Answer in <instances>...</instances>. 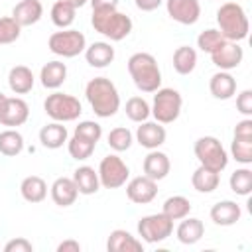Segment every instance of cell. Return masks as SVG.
<instances>
[{"instance_id": "1", "label": "cell", "mask_w": 252, "mask_h": 252, "mask_svg": "<svg viewBox=\"0 0 252 252\" xmlns=\"http://www.w3.org/2000/svg\"><path fill=\"white\" fill-rule=\"evenodd\" d=\"M85 96L98 118H110L120 108V94L114 83L106 77H94L85 87Z\"/></svg>"}, {"instance_id": "2", "label": "cell", "mask_w": 252, "mask_h": 252, "mask_svg": "<svg viewBox=\"0 0 252 252\" xmlns=\"http://www.w3.org/2000/svg\"><path fill=\"white\" fill-rule=\"evenodd\" d=\"M128 73L142 93H156L161 87V71L152 53L138 51L128 59Z\"/></svg>"}, {"instance_id": "3", "label": "cell", "mask_w": 252, "mask_h": 252, "mask_svg": "<svg viewBox=\"0 0 252 252\" xmlns=\"http://www.w3.org/2000/svg\"><path fill=\"white\" fill-rule=\"evenodd\" d=\"M217 24L219 32L228 41H242L248 37L250 24L244 8L238 2H224L217 10Z\"/></svg>"}, {"instance_id": "4", "label": "cell", "mask_w": 252, "mask_h": 252, "mask_svg": "<svg viewBox=\"0 0 252 252\" xmlns=\"http://www.w3.org/2000/svg\"><path fill=\"white\" fill-rule=\"evenodd\" d=\"M91 24H93L94 32H98L100 35L108 37L110 41H120V39L128 37L130 32H132V20H130V16L118 12L116 8L93 10Z\"/></svg>"}, {"instance_id": "5", "label": "cell", "mask_w": 252, "mask_h": 252, "mask_svg": "<svg viewBox=\"0 0 252 252\" xmlns=\"http://www.w3.org/2000/svg\"><path fill=\"white\" fill-rule=\"evenodd\" d=\"M181 106H183V98L179 94V91L175 89H158L154 94V102L150 106L152 116L156 118V122L159 124H171L179 118L181 114Z\"/></svg>"}, {"instance_id": "6", "label": "cell", "mask_w": 252, "mask_h": 252, "mask_svg": "<svg viewBox=\"0 0 252 252\" xmlns=\"http://www.w3.org/2000/svg\"><path fill=\"white\" fill-rule=\"evenodd\" d=\"M195 158L199 159V165L209 167L217 173H220L228 165V154L215 136H201L193 146Z\"/></svg>"}, {"instance_id": "7", "label": "cell", "mask_w": 252, "mask_h": 252, "mask_svg": "<svg viewBox=\"0 0 252 252\" xmlns=\"http://www.w3.org/2000/svg\"><path fill=\"white\" fill-rule=\"evenodd\" d=\"M43 110L55 122H73L81 116L83 106H81L79 98H75L73 94L51 93V94H47V98L43 102Z\"/></svg>"}, {"instance_id": "8", "label": "cell", "mask_w": 252, "mask_h": 252, "mask_svg": "<svg viewBox=\"0 0 252 252\" xmlns=\"http://www.w3.org/2000/svg\"><path fill=\"white\" fill-rule=\"evenodd\" d=\"M47 47L51 53L59 55V57H77L79 53L85 51L87 47V37L79 32V30H61V32H53L49 35Z\"/></svg>"}, {"instance_id": "9", "label": "cell", "mask_w": 252, "mask_h": 252, "mask_svg": "<svg viewBox=\"0 0 252 252\" xmlns=\"http://www.w3.org/2000/svg\"><path fill=\"white\" fill-rule=\"evenodd\" d=\"M96 173H98L100 185L106 187V189H118L130 177V169H128L126 161L116 154L104 156L100 159V163H98V171Z\"/></svg>"}, {"instance_id": "10", "label": "cell", "mask_w": 252, "mask_h": 252, "mask_svg": "<svg viewBox=\"0 0 252 252\" xmlns=\"http://www.w3.org/2000/svg\"><path fill=\"white\" fill-rule=\"evenodd\" d=\"M171 232H173V220L163 213L146 215L138 220V234L148 244L163 242L167 236H171Z\"/></svg>"}, {"instance_id": "11", "label": "cell", "mask_w": 252, "mask_h": 252, "mask_svg": "<svg viewBox=\"0 0 252 252\" xmlns=\"http://www.w3.org/2000/svg\"><path fill=\"white\" fill-rule=\"evenodd\" d=\"M242 57H244V51L238 45V41H228V39H224L215 51H211V61L220 71L236 69L242 63Z\"/></svg>"}, {"instance_id": "12", "label": "cell", "mask_w": 252, "mask_h": 252, "mask_svg": "<svg viewBox=\"0 0 252 252\" xmlns=\"http://www.w3.org/2000/svg\"><path fill=\"white\" fill-rule=\"evenodd\" d=\"M167 16L183 26L197 24L201 16V4L199 0H165Z\"/></svg>"}, {"instance_id": "13", "label": "cell", "mask_w": 252, "mask_h": 252, "mask_svg": "<svg viewBox=\"0 0 252 252\" xmlns=\"http://www.w3.org/2000/svg\"><path fill=\"white\" fill-rule=\"evenodd\" d=\"M126 195L136 205H148L158 195V181L150 179L148 175H138V177H134V179L128 181Z\"/></svg>"}, {"instance_id": "14", "label": "cell", "mask_w": 252, "mask_h": 252, "mask_svg": "<svg viewBox=\"0 0 252 252\" xmlns=\"http://www.w3.org/2000/svg\"><path fill=\"white\" fill-rule=\"evenodd\" d=\"M30 118V106L20 96H6L0 110V124L4 126H22Z\"/></svg>"}, {"instance_id": "15", "label": "cell", "mask_w": 252, "mask_h": 252, "mask_svg": "<svg viewBox=\"0 0 252 252\" xmlns=\"http://www.w3.org/2000/svg\"><path fill=\"white\" fill-rule=\"evenodd\" d=\"M165 128L159 122H140L136 130V142L146 150H158L165 142Z\"/></svg>"}, {"instance_id": "16", "label": "cell", "mask_w": 252, "mask_h": 252, "mask_svg": "<svg viewBox=\"0 0 252 252\" xmlns=\"http://www.w3.org/2000/svg\"><path fill=\"white\" fill-rule=\"evenodd\" d=\"M142 169H144V175H148L154 181H159V179L167 177V173L171 169V161H169L167 154H163L159 150H150V154L144 158Z\"/></svg>"}, {"instance_id": "17", "label": "cell", "mask_w": 252, "mask_h": 252, "mask_svg": "<svg viewBox=\"0 0 252 252\" xmlns=\"http://www.w3.org/2000/svg\"><path fill=\"white\" fill-rule=\"evenodd\" d=\"M240 205L236 201H219L211 207V220L219 226H232L240 220Z\"/></svg>"}, {"instance_id": "18", "label": "cell", "mask_w": 252, "mask_h": 252, "mask_svg": "<svg viewBox=\"0 0 252 252\" xmlns=\"http://www.w3.org/2000/svg\"><path fill=\"white\" fill-rule=\"evenodd\" d=\"M41 16H43V6L39 0H20L12 10V18L22 28L37 24L41 20Z\"/></svg>"}, {"instance_id": "19", "label": "cell", "mask_w": 252, "mask_h": 252, "mask_svg": "<svg viewBox=\"0 0 252 252\" xmlns=\"http://www.w3.org/2000/svg\"><path fill=\"white\" fill-rule=\"evenodd\" d=\"M49 189H51L53 203L59 205V207H71L77 201V195H79V189H77L73 177H57L51 183Z\"/></svg>"}, {"instance_id": "20", "label": "cell", "mask_w": 252, "mask_h": 252, "mask_svg": "<svg viewBox=\"0 0 252 252\" xmlns=\"http://www.w3.org/2000/svg\"><path fill=\"white\" fill-rule=\"evenodd\" d=\"M106 250L108 252H142V240H138L136 236H132L128 230L116 228L108 234L106 240Z\"/></svg>"}, {"instance_id": "21", "label": "cell", "mask_w": 252, "mask_h": 252, "mask_svg": "<svg viewBox=\"0 0 252 252\" xmlns=\"http://www.w3.org/2000/svg\"><path fill=\"white\" fill-rule=\"evenodd\" d=\"M85 59L91 67L96 69L108 67L114 61V47L106 41H94L89 47H85Z\"/></svg>"}, {"instance_id": "22", "label": "cell", "mask_w": 252, "mask_h": 252, "mask_svg": "<svg viewBox=\"0 0 252 252\" xmlns=\"http://www.w3.org/2000/svg\"><path fill=\"white\" fill-rule=\"evenodd\" d=\"M209 91L219 100H228L236 93V79L228 71H219L209 81Z\"/></svg>"}, {"instance_id": "23", "label": "cell", "mask_w": 252, "mask_h": 252, "mask_svg": "<svg viewBox=\"0 0 252 252\" xmlns=\"http://www.w3.org/2000/svg\"><path fill=\"white\" fill-rule=\"evenodd\" d=\"M33 73H32V69L30 67H26V65H16V67H12L10 69V73H8V87H10V91L12 93H16V94H26V93H30L32 89H33Z\"/></svg>"}, {"instance_id": "24", "label": "cell", "mask_w": 252, "mask_h": 252, "mask_svg": "<svg viewBox=\"0 0 252 252\" xmlns=\"http://www.w3.org/2000/svg\"><path fill=\"white\" fill-rule=\"evenodd\" d=\"M177 240L181 244H195L203 238L205 234V224L201 219H195V217H183V220L179 222L177 226Z\"/></svg>"}, {"instance_id": "25", "label": "cell", "mask_w": 252, "mask_h": 252, "mask_svg": "<svg viewBox=\"0 0 252 252\" xmlns=\"http://www.w3.org/2000/svg\"><path fill=\"white\" fill-rule=\"evenodd\" d=\"M67 79V65L63 61H49L39 71V81L45 89H59Z\"/></svg>"}, {"instance_id": "26", "label": "cell", "mask_w": 252, "mask_h": 252, "mask_svg": "<svg viewBox=\"0 0 252 252\" xmlns=\"http://www.w3.org/2000/svg\"><path fill=\"white\" fill-rule=\"evenodd\" d=\"M73 181L79 189L81 195H94L100 187V181H98V173L94 171V167L91 165H81L73 171Z\"/></svg>"}, {"instance_id": "27", "label": "cell", "mask_w": 252, "mask_h": 252, "mask_svg": "<svg viewBox=\"0 0 252 252\" xmlns=\"http://www.w3.org/2000/svg\"><path fill=\"white\" fill-rule=\"evenodd\" d=\"M39 142L47 150H57L67 142V128L63 122H49L39 130Z\"/></svg>"}, {"instance_id": "28", "label": "cell", "mask_w": 252, "mask_h": 252, "mask_svg": "<svg viewBox=\"0 0 252 252\" xmlns=\"http://www.w3.org/2000/svg\"><path fill=\"white\" fill-rule=\"evenodd\" d=\"M20 193L28 203H41L47 197V183L39 175H28L20 183Z\"/></svg>"}, {"instance_id": "29", "label": "cell", "mask_w": 252, "mask_h": 252, "mask_svg": "<svg viewBox=\"0 0 252 252\" xmlns=\"http://www.w3.org/2000/svg\"><path fill=\"white\" fill-rule=\"evenodd\" d=\"M219 183H220V175L203 165H199L191 175V185L199 193H213L219 187Z\"/></svg>"}, {"instance_id": "30", "label": "cell", "mask_w": 252, "mask_h": 252, "mask_svg": "<svg viewBox=\"0 0 252 252\" xmlns=\"http://www.w3.org/2000/svg\"><path fill=\"white\" fill-rule=\"evenodd\" d=\"M197 65V51L189 45H181L173 51V69L179 73V75H189L193 73Z\"/></svg>"}, {"instance_id": "31", "label": "cell", "mask_w": 252, "mask_h": 252, "mask_svg": "<svg viewBox=\"0 0 252 252\" xmlns=\"http://www.w3.org/2000/svg\"><path fill=\"white\" fill-rule=\"evenodd\" d=\"M161 213L165 217H169L171 220H181L183 217H187L191 213V203L183 195H173V197H167L165 199Z\"/></svg>"}, {"instance_id": "32", "label": "cell", "mask_w": 252, "mask_h": 252, "mask_svg": "<svg viewBox=\"0 0 252 252\" xmlns=\"http://www.w3.org/2000/svg\"><path fill=\"white\" fill-rule=\"evenodd\" d=\"M75 12H77V8H75L71 2H67V0H57V2L51 6V22H53L57 28L65 30V28H69V26L75 22Z\"/></svg>"}, {"instance_id": "33", "label": "cell", "mask_w": 252, "mask_h": 252, "mask_svg": "<svg viewBox=\"0 0 252 252\" xmlns=\"http://www.w3.org/2000/svg\"><path fill=\"white\" fill-rule=\"evenodd\" d=\"M24 150V136L18 132V130H4L0 132V154L2 156H8V158H14L18 154H22Z\"/></svg>"}, {"instance_id": "34", "label": "cell", "mask_w": 252, "mask_h": 252, "mask_svg": "<svg viewBox=\"0 0 252 252\" xmlns=\"http://www.w3.org/2000/svg\"><path fill=\"white\" fill-rule=\"evenodd\" d=\"M228 185L232 189V193L236 195H242V197H248L250 191H252V171L248 167H238L230 173V179H228Z\"/></svg>"}, {"instance_id": "35", "label": "cell", "mask_w": 252, "mask_h": 252, "mask_svg": "<svg viewBox=\"0 0 252 252\" xmlns=\"http://www.w3.org/2000/svg\"><path fill=\"white\" fill-rule=\"evenodd\" d=\"M124 110H126V116L132 122H138V124L140 122H146L150 118V114H152L150 104H148V100L144 96H132V98H128Z\"/></svg>"}, {"instance_id": "36", "label": "cell", "mask_w": 252, "mask_h": 252, "mask_svg": "<svg viewBox=\"0 0 252 252\" xmlns=\"http://www.w3.org/2000/svg\"><path fill=\"white\" fill-rule=\"evenodd\" d=\"M94 146H96L94 142H91V140H87V138H83V136H77V134H73V138L67 140L69 156H71L73 159H79V161L91 158L93 152H94Z\"/></svg>"}, {"instance_id": "37", "label": "cell", "mask_w": 252, "mask_h": 252, "mask_svg": "<svg viewBox=\"0 0 252 252\" xmlns=\"http://www.w3.org/2000/svg\"><path fill=\"white\" fill-rule=\"evenodd\" d=\"M108 146L114 150V152H126L130 146H132V142H134V136H132V132L128 130V128H124V126H118V128H112L110 132H108Z\"/></svg>"}, {"instance_id": "38", "label": "cell", "mask_w": 252, "mask_h": 252, "mask_svg": "<svg viewBox=\"0 0 252 252\" xmlns=\"http://www.w3.org/2000/svg\"><path fill=\"white\" fill-rule=\"evenodd\" d=\"M20 32H22V26L12 16L0 18V45L14 43L20 37Z\"/></svg>"}, {"instance_id": "39", "label": "cell", "mask_w": 252, "mask_h": 252, "mask_svg": "<svg viewBox=\"0 0 252 252\" xmlns=\"http://www.w3.org/2000/svg\"><path fill=\"white\" fill-rule=\"evenodd\" d=\"M230 154L232 158L242 163V165H248L252 163V140H240V138H232V144H230Z\"/></svg>"}, {"instance_id": "40", "label": "cell", "mask_w": 252, "mask_h": 252, "mask_svg": "<svg viewBox=\"0 0 252 252\" xmlns=\"http://www.w3.org/2000/svg\"><path fill=\"white\" fill-rule=\"evenodd\" d=\"M222 41H224V37L220 35V32L209 28V30H205V32L199 33V37H197V47H199L201 51H205V53H211V51H215Z\"/></svg>"}, {"instance_id": "41", "label": "cell", "mask_w": 252, "mask_h": 252, "mask_svg": "<svg viewBox=\"0 0 252 252\" xmlns=\"http://www.w3.org/2000/svg\"><path fill=\"white\" fill-rule=\"evenodd\" d=\"M75 134L77 136H83V138H87V140H91V142L96 144L100 140V136H102V126L98 122H94V120H83L75 128Z\"/></svg>"}, {"instance_id": "42", "label": "cell", "mask_w": 252, "mask_h": 252, "mask_svg": "<svg viewBox=\"0 0 252 252\" xmlns=\"http://www.w3.org/2000/svg\"><path fill=\"white\" fill-rule=\"evenodd\" d=\"M236 110L242 116H252V91L250 89H244L236 96Z\"/></svg>"}, {"instance_id": "43", "label": "cell", "mask_w": 252, "mask_h": 252, "mask_svg": "<svg viewBox=\"0 0 252 252\" xmlns=\"http://www.w3.org/2000/svg\"><path fill=\"white\" fill-rule=\"evenodd\" d=\"M32 250H33L32 242L26 240V238H22V236L8 240L6 246H4V252H32Z\"/></svg>"}, {"instance_id": "44", "label": "cell", "mask_w": 252, "mask_h": 252, "mask_svg": "<svg viewBox=\"0 0 252 252\" xmlns=\"http://www.w3.org/2000/svg\"><path fill=\"white\" fill-rule=\"evenodd\" d=\"M234 138L252 140V118L250 116H246L240 122H236V126H234Z\"/></svg>"}, {"instance_id": "45", "label": "cell", "mask_w": 252, "mask_h": 252, "mask_svg": "<svg viewBox=\"0 0 252 252\" xmlns=\"http://www.w3.org/2000/svg\"><path fill=\"white\" fill-rule=\"evenodd\" d=\"M136 2V8L142 10V12H154L156 8L161 6L163 0H134Z\"/></svg>"}, {"instance_id": "46", "label": "cell", "mask_w": 252, "mask_h": 252, "mask_svg": "<svg viewBox=\"0 0 252 252\" xmlns=\"http://www.w3.org/2000/svg\"><path fill=\"white\" fill-rule=\"evenodd\" d=\"M79 250H81V244L77 240H63L57 246V252H79Z\"/></svg>"}, {"instance_id": "47", "label": "cell", "mask_w": 252, "mask_h": 252, "mask_svg": "<svg viewBox=\"0 0 252 252\" xmlns=\"http://www.w3.org/2000/svg\"><path fill=\"white\" fill-rule=\"evenodd\" d=\"M93 10H100V8H116L118 0H89Z\"/></svg>"}, {"instance_id": "48", "label": "cell", "mask_w": 252, "mask_h": 252, "mask_svg": "<svg viewBox=\"0 0 252 252\" xmlns=\"http://www.w3.org/2000/svg\"><path fill=\"white\" fill-rule=\"evenodd\" d=\"M67 2H71V4L75 6V8H81V6H85V4L89 2V0H67Z\"/></svg>"}, {"instance_id": "49", "label": "cell", "mask_w": 252, "mask_h": 252, "mask_svg": "<svg viewBox=\"0 0 252 252\" xmlns=\"http://www.w3.org/2000/svg\"><path fill=\"white\" fill-rule=\"evenodd\" d=\"M4 100H6V94H4V93H0V110H2V104H4Z\"/></svg>"}]
</instances>
